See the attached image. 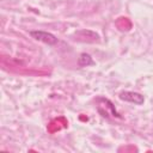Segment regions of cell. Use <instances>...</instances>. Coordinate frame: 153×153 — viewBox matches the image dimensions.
Returning <instances> with one entry per match:
<instances>
[{"label": "cell", "mask_w": 153, "mask_h": 153, "mask_svg": "<svg viewBox=\"0 0 153 153\" xmlns=\"http://www.w3.org/2000/svg\"><path fill=\"white\" fill-rule=\"evenodd\" d=\"M29 35H30L33 39H36V41H38V42H42V43H45V44H48V45H55V44L59 43L57 37H56L55 35L48 32V31L32 30V31L29 32Z\"/></svg>", "instance_id": "6da1fadb"}, {"label": "cell", "mask_w": 153, "mask_h": 153, "mask_svg": "<svg viewBox=\"0 0 153 153\" xmlns=\"http://www.w3.org/2000/svg\"><path fill=\"white\" fill-rule=\"evenodd\" d=\"M118 98L121 100L129 102V103H133V104H136V105H141V104L145 103V97L141 93L134 92V91H122L118 94Z\"/></svg>", "instance_id": "7a4b0ae2"}, {"label": "cell", "mask_w": 153, "mask_h": 153, "mask_svg": "<svg viewBox=\"0 0 153 153\" xmlns=\"http://www.w3.org/2000/svg\"><path fill=\"white\" fill-rule=\"evenodd\" d=\"M78 65L80 67H87L90 65H93V60L91 57V55L86 54V53H82L80 54V56L78 57Z\"/></svg>", "instance_id": "3957f363"}]
</instances>
